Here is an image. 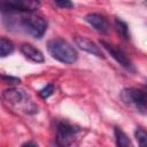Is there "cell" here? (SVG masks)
Returning <instances> with one entry per match:
<instances>
[{"instance_id":"6da1fadb","label":"cell","mask_w":147,"mask_h":147,"mask_svg":"<svg viewBox=\"0 0 147 147\" xmlns=\"http://www.w3.org/2000/svg\"><path fill=\"white\" fill-rule=\"evenodd\" d=\"M47 49L53 59L65 64H71L78 59V53L74 48V46H71L67 40L61 38L49 40L47 42Z\"/></svg>"},{"instance_id":"7a4b0ae2","label":"cell","mask_w":147,"mask_h":147,"mask_svg":"<svg viewBox=\"0 0 147 147\" xmlns=\"http://www.w3.org/2000/svg\"><path fill=\"white\" fill-rule=\"evenodd\" d=\"M20 26L22 30H24L26 33H29L33 38L39 39L45 34L47 30V22L41 16L28 15V16L21 17Z\"/></svg>"},{"instance_id":"3957f363","label":"cell","mask_w":147,"mask_h":147,"mask_svg":"<svg viewBox=\"0 0 147 147\" xmlns=\"http://www.w3.org/2000/svg\"><path fill=\"white\" fill-rule=\"evenodd\" d=\"M121 98L126 105L133 106L141 114L146 113L147 96H146V92L144 90L136 88V87L124 88L121 93Z\"/></svg>"},{"instance_id":"277c9868","label":"cell","mask_w":147,"mask_h":147,"mask_svg":"<svg viewBox=\"0 0 147 147\" xmlns=\"http://www.w3.org/2000/svg\"><path fill=\"white\" fill-rule=\"evenodd\" d=\"M78 129L61 122L57 124L56 126V136H55V141H56V146L57 147H69L74 140L76 139V136L78 133Z\"/></svg>"},{"instance_id":"5b68a950","label":"cell","mask_w":147,"mask_h":147,"mask_svg":"<svg viewBox=\"0 0 147 147\" xmlns=\"http://www.w3.org/2000/svg\"><path fill=\"white\" fill-rule=\"evenodd\" d=\"M100 44H101V46H102V47H103L123 68H125V69H127V70H130V71H134L133 64H132L131 60L127 57V55L125 54V52H123L121 48L116 47L115 45H111V44L106 42V41H103V40H101Z\"/></svg>"},{"instance_id":"8992f818","label":"cell","mask_w":147,"mask_h":147,"mask_svg":"<svg viewBox=\"0 0 147 147\" xmlns=\"http://www.w3.org/2000/svg\"><path fill=\"white\" fill-rule=\"evenodd\" d=\"M39 6H40V2L33 1V0L0 2V9L7 10V11H33Z\"/></svg>"},{"instance_id":"52a82bcc","label":"cell","mask_w":147,"mask_h":147,"mask_svg":"<svg viewBox=\"0 0 147 147\" xmlns=\"http://www.w3.org/2000/svg\"><path fill=\"white\" fill-rule=\"evenodd\" d=\"M85 21L92 25L96 31L101 33H107L109 30V23L105 18V16L98 14V13H90L85 16Z\"/></svg>"},{"instance_id":"ba28073f","label":"cell","mask_w":147,"mask_h":147,"mask_svg":"<svg viewBox=\"0 0 147 147\" xmlns=\"http://www.w3.org/2000/svg\"><path fill=\"white\" fill-rule=\"evenodd\" d=\"M2 96L10 105H21V103H24L25 100H26V98H28L26 93L23 90L16 88V87L6 90L2 93Z\"/></svg>"},{"instance_id":"9c48e42d","label":"cell","mask_w":147,"mask_h":147,"mask_svg":"<svg viewBox=\"0 0 147 147\" xmlns=\"http://www.w3.org/2000/svg\"><path fill=\"white\" fill-rule=\"evenodd\" d=\"M75 42L80 49H83L92 55H96L99 57L102 56V53H101L99 46H96V44L94 41H92L91 39H88L86 37H82V36H77V37H75Z\"/></svg>"},{"instance_id":"30bf717a","label":"cell","mask_w":147,"mask_h":147,"mask_svg":"<svg viewBox=\"0 0 147 147\" xmlns=\"http://www.w3.org/2000/svg\"><path fill=\"white\" fill-rule=\"evenodd\" d=\"M21 52L22 54L29 59L30 61L32 62H36V63H42L45 61V57H44V54L38 49L36 48L34 46L30 45V44H23L21 46Z\"/></svg>"},{"instance_id":"8fae6325","label":"cell","mask_w":147,"mask_h":147,"mask_svg":"<svg viewBox=\"0 0 147 147\" xmlns=\"http://www.w3.org/2000/svg\"><path fill=\"white\" fill-rule=\"evenodd\" d=\"M114 133H115V140H116V146L117 147H133L129 137L119 127H115Z\"/></svg>"},{"instance_id":"7c38bea8","label":"cell","mask_w":147,"mask_h":147,"mask_svg":"<svg viewBox=\"0 0 147 147\" xmlns=\"http://www.w3.org/2000/svg\"><path fill=\"white\" fill-rule=\"evenodd\" d=\"M14 52V44L11 40L5 37H0V57L8 56Z\"/></svg>"},{"instance_id":"4fadbf2b","label":"cell","mask_w":147,"mask_h":147,"mask_svg":"<svg viewBox=\"0 0 147 147\" xmlns=\"http://www.w3.org/2000/svg\"><path fill=\"white\" fill-rule=\"evenodd\" d=\"M115 25H116V29H117L118 33H119L124 39H129V38H130L129 28H127V25H126L125 22H123V21L119 20V18H116V20H115Z\"/></svg>"},{"instance_id":"5bb4252c","label":"cell","mask_w":147,"mask_h":147,"mask_svg":"<svg viewBox=\"0 0 147 147\" xmlns=\"http://www.w3.org/2000/svg\"><path fill=\"white\" fill-rule=\"evenodd\" d=\"M136 139L138 141L139 147H147V133L145 131V129L142 127H137L136 132H134Z\"/></svg>"},{"instance_id":"9a60e30c","label":"cell","mask_w":147,"mask_h":147,"mask_svg":"<svg viewBox=\"0 0 147 147\" xmlns=\"http://www.w3.org/2000/svg\"><path fill=\"white\" fill-rule=\"evenodd\" d=\"M54 92V85L53 84H48L46 85L44 88H41L39 91V96L42 98V99H47L48 96H51Z\"/></svg>"},{"instance_id":"2e32d148","label":"cell","mask_w":147,"mask_h":147,"mask_svg":"<svg viewBox=\"0 0 147 147\" xmlns=\"http://www.w3.org/2000/svg\"><path fill=\"white\" fill-rule=\"evenodd\" d=\"M54 3H55V6H57L60 8H68L69 9V8L74 7V3L70 1H55Z\"/></svg>"},{"instance_id":"e0dca14e","label":"cell","mask_w":147,"mask_h":147,"mask_svg":"<svg viewBox=\"0 0 147 147\" xmlns=\"http://www.w3.org/2000/svg\"><path fill=\"white\" fill-rule=\"evenodd\" d=\"M22 147H38L34 142H32V141H29V142H25V144H23L22 145Z\"/></svg>"}]
</instances>
